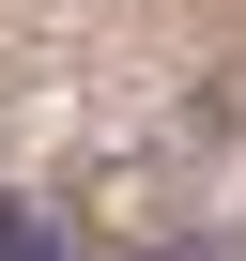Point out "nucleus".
I'll use <instances>...</instances> for the list:
<instances>
[{"label": "nucleus", "instance_id": "1", "mask_svg": "<svg viewBox=\"0 0 246 261\" xmlns=\"http://www.w3.org/2000/svg\"><path fill=\"white\" fill-rule=\"evenodd\" d=\"M0 261H77V246H62V230H31L16 200H0Z\"/></svg>", "mask_w": 246, "mask_h": 261}, {"label": "nucleus", "instance_id": "2", "mask_svg": "<svg viewBox=\"0 0 246 261\" xmlns=\"http://www.w3.org/2000/svg\"><path fill=\"white\" fill-rule=\"evenodd\" d=\"M169 261H246V246H169Z\"/></svg>", "mask_w": 246, "mask_h": 261}]
</instances>
